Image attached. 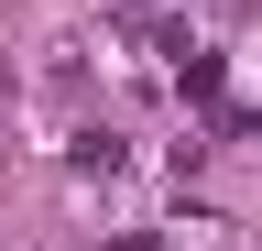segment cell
Wrapping results in <instances>:
<instances>
[]
</instances>
